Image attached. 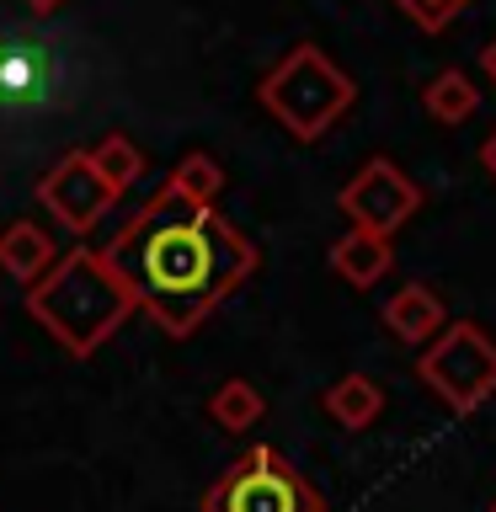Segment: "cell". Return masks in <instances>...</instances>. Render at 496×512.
Here are the masks:
<instances>
[{
    "mask_svg": "<svg viewBox=\"0 0 496 512\" xmlns=\"http://www.w3.org/2000/svg\"><path fill=\"white\" fill-rule=\"evenodd\" d=\"M102 251L134 288L139 310L176 342L198 331L262 262L219 208L192 203L166 182Z\"/></svg>",
    "mask_w": 496,
    "mask_h": 512,
    "instance_id": "cell-1",
    "label": "cell"
},
{
    "mask_svg": "<svg viewBox=\"0 0 496 512\" xmlns=\"http://www.w3.org/2000/svg\"><path fill=\"white\" fill-rule=\"evenodd\" d=\"M134 310H139L134 288L107 262V251H91V246L59 251V262L27 288V315L70 358H91Z\"/></svg>",
    "mask_w": 496,
    "mask_h": 512,
    "instance_id": "cell-2",
    "label": "cell"
},
{
    "mask_svg": "<svg viewBox=\"0 0 496 512\" xmlns=\"http://www.w3.org/2000/svg\"><path fill=\"white\" fill-rule=\"evenodd\" d=\"M352 96H358L352 75L315 43H294L256 86V102L299 144H315L320 134H331V123L352 107Z\"/></svg>",
    "mask_w": 496,
    "mask_h": 512,
    "instance_id": "cell-3",
    "label": "cell"
},
{
    "mask_svg": "<svg viewBox=\"0 0 496 512\" xmlns=\"http://www.w3.org/2000/svg\"><path fill=\"white\" fill-rule=\"evenodd\" d=\"M203 512H326V496L288 454L256 443L203 491Z\"/></svg>",
    "mask_w": 496,
    "mask_h": 512,
    "instance_id": "cell-4",
    "label": "cell"
},
{
    "mask_svg": "<svg viewBox=\"0 0 496 512\" xmlns=\"http://www.w3.org/2000/svg\"><path fill=\"white\" fill-rule=\"evenodd\" d=\"M416 374L448 411L470 416L475 406H486L496 395V342L475 320H454L448 331H438L427 342V352L416 358Z\"/></svg>",
    "mask_w": 496,
    "mask_h": 512,
    "instance_id": "cell-5",
    "label": "cell"
},
{
    "mask_svg": "<svg viewBox=\"0 0 496 512\" xmlns=\"http://www.w3.org/2000/svg\"><path fill=\"white\" fill-rule=\"evenodd\" d=\"M336 208L352 219V230H368V235H384V240H390L400 224H406L416 208H422V187H416L390 155H368L363 166L342 182V192H336Z\"/></svg>",
    "mask_w": 496,
    "mask_h": 512,
    "instance_id": "cell-6",
    "label": "cell"
},
{
    "mask_svg": "<svg viewBox=\"0 0 496 512\" xmlns=\"http://www.w3.org/2000/svg\"><path fill=\"white\" fill-rule=\"evenodd\" d=\"M32 192H38L43 214H54V224H59V230H70V235H86L91 224H102V214L118 203V192L107 187V176L91 166L86 150L59 155L54 166L38 176V187H32Z\"/></svg>",
    "mask_w": 496,
    "mask_h": 512,
    "instance_id": "cell-7",
    "label": "cell"
},
{
    "mask_svg": "<svg viewBox=\"0 0 496 512\" xmlns=\"http://www.w3.org/2000/svg\"><path fill=\"white\" fill-rule=\"evenodd\" d=\"M443 299L432 283H406L395 288L390 299H384V326H390V336H400V342H432V336L443 331Z\"/></svg>",
    "mask_w": 496,
    "mask_h": 512,
    "instance_id": "cell-8",
    "label": "cell"
},
{
    "mask_svg": "<svg viewBox=\"0 0 496 512\" xmlns=\"http://www.w3.org/2000/svg\"><path fill=\"white\" fill-rule=\"evenodd\" d=\"M54 262H59V251H54V235H48L43 224L11 219L6 230H0V272H11L22 288H32Z\"/></svg>",
    "mask_w": 496,
    "mask_h": 512,
    "instance_id": "cell-9",
    "label": "cell"
},
{
    "mask_svg": "<svg viewBox=\"0 0 496 512\" xmlns=\"http://www.w3.org/2000/svg\"><path fill=\"white\" fill-rule=\"evenodd\" d=\"M331 267H336V278H347L352 288H374L379 278H390L395 251H390V240H384V235L347 230V235L331 246Z\"/></svg>",
    "mask_w": 496,
    "mask_h": 512,
    "instance_id": "cell-10",
    "label": "cell"
},
{
    "mask_svg": "<svg viewBox=\"0 0 496 512\" xmlns=\"http://www.w3.org/2000/svg\"><path fill=\"white\" fill-rule=\"evenodd\" d=\"M320 406H326V416L336 427L363 432V427H374L379 411H384V384L368 379V374H342L326 395H320Z\"/></svg>",
    "mask_w": 496,
    "mask_h": 512,
    "instance_id": "cell-11",
    "label": "cell"
},
{
    "mask_svg": "<svg viewBox=\"0 0 496 512\" xmlns=\"http://www.w3.org/2000/svg\"><path fill=\"white\" fill-rule=\"evenodd\" d=\"M422 107H427V118H438L443 128H454L464 118H475L480 86L464 70H443V75H432L427 86H422Z\"/></svg>",
    "mask_w": 496,
    "mask_h": 512,
    "instance_id": "cell-12",
    "label": "cell"
},
{
    "mask_svg": "<svg viewBox=\"0 0 496 512\" xmlns=\"http://www.w3.org/2000/svg\"><path fill=\"white\" fill-rule=\"evenodd\" d=\"M208 416H214L224 432H251L267 416V400L251 379H224L219 390L208 395Z\"/></svg>",
    "mask_w": 496,
    "mask_h": 512,
    "instance_id": "cell-13",
    "label": "cell"
},
{
    "mask_svg": "<svg viewBox=\"0 0 496 512\" xmlns=\"http://www.w3.org/2000/svg\"><path fill=\"white\" fill-rule=\"evenodd\" d=\"M43 96V59L32 48H0V107H32Z\"/></svg>",
    "mask_w": 496,
    "mask_h": 512,
    "instance_id": "cell-14",
    "label": "cell"
},
{
    "mask_svg": "<svg viewBox=\"0 0 496 512\" xmlns=\"http://www.w3.org/2000/svg\"><path fill=\"white\" fill-rule=\"evenodd\" d=\"M86 155H91V166L107 176V187L118 192V198H123V192L144 176V155H139V144L128 139V134H107V139H96Z\"/></svg>",
    "mask_w": 496,
    "mask_h": 512,
    "instance_id": "cell-15",
    "label": "cell"
},
{
    "mask_svg": "<svg viewBox=\"0 0 496 512\" xmlns=\"http://www.w3.org/2000/svg\"><path fill=\"white\" fill-rule=\"evenodd\" d=\"M166 187H176L182 198L203 203V208H214V198L224 192V166H219L214 155L192 150V155H182V160H176V171L166 176Z\"/></svg>",
    "mask_w": 496,
    "mask_h": 512,
    "instance_id": "cell-16",
    "label": "cell"
},
{
    "mask_svg": "<svg viewBox=\"0 0 496 512\" xmlns=\"http://www.w3.org/2000/svg\"><path fill=\"white\" fill-rule=\"evenodd\" d=\"M395 6L406 11L422 32H443V27L454 22V16H459L464 6H470V0H395Z\"/></svg>",
    "mask_w": 496,
    "mask_h": 512,
    "instance_id": "cell-17",
    "label": "cell"
},
{
    "mask_svg": "<svg viewBox=\"0 0 496 512\" xmlns=\"http://www.w3.org/2000/svg\"><path fill=\"white\" fill-rule=\"evenodd\" d=\"M480 166H486V176L496 182V128L486 134V144H480Z\"/></svg>",
    "mask_w": 496,
    "mask_h": 512,
    "instance_id": "cell-18",
    "label": "cell"
},
{
    "mask_svg": "<svg viewBox=\"0 0 496 512\" xmlns=\"http://www.w3.org/2000/svg\"><path fill=\"white\" fill-rule=\"evenodd\" d=\"M480 70H486V75H491V86H496V38L480 48Z\"/></svg>",
    "mask_w": 496,
    "mask_h": 512,
    "instance_id": "cell-19",
    "label": "cell"
},
{
    "mask_svg": "<svg viewBox=\"0 0 496 512\" xmlns=\"http://www.w3.org/2000/svg\"><path fill=\"white\" fill-rule=\"evenodd\" d=\"M27 6H32V11H38V16H54V11L64 6V0H27Z\"/></svg>",
    "mask_w": 496,
    "mask_h": 512,
    "instance_id": "cell-20",
    "label": "cell"
},
{
    "mask_svg": "<svg viewBox=\"0 0 496 512\" xmlns=\"http://www.w3.org/2000/svg\"><path fill=\"white\" fill-rule=\"evenodd\" d=\"M491 512H496V502H491Z\"/></svg>",
    "mask_w": 496,
    "mask_h": 512,
    "instance_id": "cell-21",
    "label": "cell"
}]
</instances>
